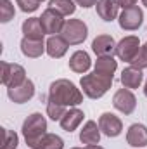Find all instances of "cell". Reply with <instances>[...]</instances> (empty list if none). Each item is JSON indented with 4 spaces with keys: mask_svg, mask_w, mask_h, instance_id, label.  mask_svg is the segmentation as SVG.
Returning <instances> with one entry per match:
<instances>
[{
    "mask_svg": "<svg viewBox=\"0 0 147 149\" xmlns=\"http://www.w3.org/2000/svg\"><path fill=\"white\" fill-rule=\"evenodd\" d=\"M21 52L24 57H30V59H37V57H42L43 52H47V45L43 40H33V38H26L23 37L21 43Z\"/></svg>",
    "mask_w": 147,
    "mask_h": 149,
    "instance_id": "5bb4252c",
    "label": "cell"
},
{
    "mask_svg": "<svg viewBox=\"0 0 147 149\" xmlns=\"http://www.w3.org/2000/svg\"><path fill=\"white\" fill-rule=\"evenodd\" d=\"M83 92L78 88L73 81L66 78H59L50 83L49 87V101L64 106V108H76L83 102Z\"/></svg>",
    "mask_w": 147,
    "mask_h": 149,
    "instance_id": "6da1fadb",
    "label": "cell"
},
{
    "mask_svg": "<svg viewBox=\"0 0 147 149\" xmlns=\"http://www.w3.org/2000/svg\"><path fill=\"white\" fill-rule=\"evenodd\" d=\"M2 134H3V142H2V148L0 149H16L19 144V137L14 130H9V128H2Z\"/></svg>",
    "mask_w": 147,
    "mask_h": 149,
    "instance_id": "484cf974",
    "label": "cell"
},
{
    "mask_svg": "<svg viewBox=\"0 0 147 149\" xmlns=\"http://www.w3.org/2000/svg\"><path fill=\"white\" fill-rule=\"evenodd\" d=\"M49 7L57 10L62 16H71L76 10V2L74 0H49Z\"/></svg>",
    "mask_w": 147,
    "mask_h": 149,
    "instance_id": "cb8c5ba5",
    "label": "cell"
},
{
    "mask_svg": "<svg viewBox=\"0 0 147 149\" xmlns=\"http://www.w3.org/2000/svg\"><path fill=\"white\" fill-rule=\"evenodd\" d=\"M101 134L102 132L99 128V123H95L94 120H88L83 125V128L80 130V141L85 146H94L101 142Z\"/></svg>",
    "mask_w": 147,
    "mask_h": 149,
    "instance_id": "2e32d148",
    "label": "cell"
},
{
    "mask_svg": "<svg viewBox=\"0 0 147 149\" xmlns=\"http://www.w3.org/2000/svg\"><path fill=\"white\" fill-rule=\"evenodd\" d=\"M99 128L106 137H118L123 132V121L114 113H102L99 116Z\"/></svg>",
    "mask_w": 147,
    "mask_h": 149,
    "instance_id": "30bf717a",
    "label": "cell"
},
{
    "mask_svg": "<svg viewBox=\"0 0 147 149\" xmlns=\"http://www.w3.org/2000/svg\"><path fill=\"white\" fill-rule=\"evenodd\" d=\"M140 47H142V45H140L139 37L128 35V37L121 38V40L118 42V45H116V57H118L119 61H125V63L132 64V61L137 57Z\"/></svg>",
    "mask_w": 147,
    "mask_h": 149,
    "instance_id": "8992f818",
    "label": "cell"
},
{
    "mask_svg": "<svg viewBox=\"0 0 147 149\" xmlns=\"http://www.w3.org/2000/svg\"><path fill=\"white\" fill-rule=\"evenodd\" d=\"M144 94H146V97H147V80H146V85H144Z\"/></svg>",
    "mask_w": 147,
    "mask_h": 149,
    "instance_id": "d6a6232c",
    "label": "cell"
},
{
    "mask_svg": "<svg viewBox=\"0 0 147 149\" xmlns=\"http://www.w3.org/2000/svg\"><path fill=\"white\" fill-rule=\"evenodd\" d=\"M137 2H139V0H118L119 7H123V9H128V7H135V5H137Z\"/></svg>",
    "mask_w": 147,
    "mask_h": 149,
    "instance_id": "4dcf8cb0",
    "label": "cell"
},
{
    "mask_svg": "<svg viewBox=\"0 0 147 149\" xmlns=\"http://www.w3.org/2000/svg\"><path fill=\"white\" fill-rule=\"evenodd\" d=\"M132 66L139 68V70H146L147 68V43H144L137 54V57L132 61Z\"/></svg>",
    "mask_w": 147,
    "mask_h": 149,
    "instance_id": "83f0119b",
    "label": "cell"
},
{
    "mask_svg": "<svg viewBox=\"0 0 147 149\" xmlns=\"http://www.w3.org/2000/svg\"><path fill=\"white\" fill-rule=\"evenodd\" d=\"M40 23H42V26H43V30H45V35L50 37V35H61L66 19H64L62 14H59L57 10H54V9L49 7V9H45V10L42 12Z\"/></svg>",
    "mask_w": 147,
    "mask_h": 149,
    "instance_id": "ba28073f",
    "label": "cell"
},
{
    "mask_svg": "<svg viewBox=\"0 0 147 149\" xmlns=\"http://www.w3.org/2000/svg\"><path fill=\"white\" fill-rule=\"evenodd\" d=\"M38 2H40V3H42V2H43V0H38Z\"/></svg>",
    "mask_w": 147,
    "mask_h": 149,
    "instance_id": "d590c367",
    "label": "cell"
},
{
    "mask_svg": "<svg viewBox=\"0 0 147 149\" xmlns=\"http://www.w3.org/2000/svg\"><path fill=\"white\" fill-rule=\"evenodd\" d=\"M116 42L111 35H97L92 42V50L97 57L102 56H114L116 54Z\"/></svg>",
    "mask_w": 147,
    "mask_h": 149,
    "instance_id": "7c38bea8",
    "label": "cell"
},
{
    "mask_svg": "<svg viewBox=\"0 0 147 149\" xmlns=\"http://www.w3.org/2000/svg\"><path fill=\"white\" fill-rule=\"evenodd\" d=\"M142 23H144V12L139 5L123 9L118 16V24L125 31H135L142 26Z\"/></svg>",
    "mask_w": 147,
    "mask_h": 149,
    "instance_id": "52a82bcc",
    "label": "cell"
},
{
    "mask_svg": "<svg viewBox=\"0 0 147 149\" xmlns=\"http://www.w3.org/2000/svg\"><path fill=\"white\" fill-rule=\"evenodd\" d=\"M85 149H104L102 146H99V144H94V146H87Z\"/></svg>",
    "mask_w": 147,
    "mask_h": 149,
    "instance_id": "1f68e13d",
    "label": "cell"
},
{
    "mask_svg": "<svg viewBox=\"0 0 147 149\" xmlns=\"http://www.w3.org/2000/svg\"><path fill=\"white\" fill-rule=\"evenodd\" d=\"M16 3H17L19 9H21L23 12H26V14L35 12V10H38V7H40V2H38V0H16Z\"/></svg>",
    "mask_w": 147,
    "mask_h": 149,
    "instance_id": "f1b7e54d",
    "label": "cell"
},
{
    "mask_svg": "<svg viewBox=\"0 0 147 149\" xmlns=\"http://www.w3.org/2000/svg\"><path fill=\"white\" fill-rule=\"evenodd\" d=\"M68 64H69V70H71V71L85 74L90 68H92V59H90L88 52H85V50H76V52L71 54Z\"/></svg>",
    "mask_w": 147,
    "mask_h": 149,
    "instance_id": "d6986e66",
    "label": "cell"
},
{
    "mask_svg": "<svg viewBox=\"0 0 147 149\" xmlns=\"http://www.w3.org/2000/svg\"><path fill=\"white\" fill-rule=\"evenodd\" d=\"M112 106L123 114H132L137 108V97L130 88H119L112 97Z\"/></svg>",
    "mask_w": 147,
    "mask_h": 149,
    "instance_id": "9c48e42d",
    "label": "cell"
},
{
    "mask_svg": "<svg viewBox=\"0 0 147 149\" xmlns=\"http://www.w3.org/2000/svg\"><path fill=\"white\" fill-rule=\"evenodd\" d=\"M74 2H76V5H80V7H83V9H90V7L97 5L99 0H74Z\"/></svg>",
    "mask_w": 147,
    "mask_h": 149,
    "instance_id": "f546056e",
    "label": "cell"
},
{
    "mask_svg": "<svg viewBox=\"0 0 147 149\" xmlns=\"http://www.w3.org/2000/svg\"><path fill=\"white\" fill-rule=\"evenodd\" d=\"M68 111V108L64 106H59L52 101H47V116L54 121H61V118L64 116V113Z\"/></svg>",
    "mask_w": 147,
    "mask_h": 149,
    "instance_id": "4316f807",
    "label": "cell"
},
{
    "mask_svg": "<svg viewBox=\"0 0 147 149\" xmlns=\"http://www.w3.org/2000/svg\"><path fill=\"white\" fill-rule=\"evenodd\" d=\"M95 9H97L99 17L102 21H106V23H111V21L118 19V16H119V3H118V0H99Z\"/></svg>",
    "mask_w": 147,
    "mask_h": 149,
    "instance_id": "e0dca14e",
    "label": "cell"
},
{
    "mask_svg": "<svg viewBox=\"0 0 147 149\" xmlns=\"http://www.w3.org/2000/svg\"><path fill=\"white\" fill-rule=\"evenodd\" d=\"M16 16V9H14V3L10 0H0V23H9L12 21Z\"/></svg>",
    "mask_w": 147,
    "mask_h": 149,
    "instance_id": "d4e9b609",
    "label": "cell"
},
{
    "mask_svg": "<svg viewBox=\"0 0 147 149\" xmlns=\"http://www.w3.org/2000/svg\"><path fill=\"white\" fill-rule=\"evenodd\" d=\"M61 35L69 45H81L88 37V26L81 19H66Z\"/></svg>",
    "mask_w": 147,
    "mask_h": 149,
    "instance_id": "277c9868",
    "label": "cell"
},
{
    "mask_svg": "<svg viewBox=\"0 0 147 149\" xmlns=\"http://www.w3.org/2000/svg\"><path fill=\"white\" fill-rule=\"evenodd\" d=\"M126 142L132 148H146L147 146V127L142 123H133L126 130Z\"/></svg>",
    "mask_w": 147,
    "mask_h": 149,
    "instance_id": "4fadbf2b",
    "label": "cell"
},
{
    "mask_svg": "<svg viewBox=\"0 0 147 149\" xmlns=\"http://www.w3.org/2000/svg\"><path fill=\"white\" fill-rule=\"evenodd\" d=\"M0 80H2V85L7 87V88H12V87H17L21 83H24L28 78H26V70L21 66V64H16V63H2V74H0Z\"/></svg>",
    "mask_w": 147,
    "mask_h": 149,
    "instance_id": "5b68a950",
    "label": "cell"
},
{
    "mask_svg": "<svg viewBox=\"0 0 147 149\" xmlns=\"http://www.w3.org/2000/svg\"><path fill=\"white\" fill-rule=\"evenodd\" d=\"M118 70V61L114 59V56H102L97 57L95 64H94V73L107 76V78H114V73Z\"/></svg>",
    "mask_w": 147,
    "mask_h": 149,
    "instance_id": "44dd1931",
    "label": "cell"
},
{
    "mask_svg": "<svg viewBox=\"0 0 147 149\" xmlns=\"http://www.w3.org/2000/svg\"><path fill=\"white\" fill-rule=\"evenodd\" d=\"M71 149H83V148H71Z\"/></svg>",
    "mask_w": 147,
    "mask_h": 149,
    "instance_id": "e575fe53",
    "label": "cell"
},
{
    "mask_svg": "<svg viewBox=\"0 0 147 149\" xmlns=\"http://www.w3.org/2000/svg\"><path fill=\"white\" fill-rule=\"evenodd\" d=\"M23 137L28 144V148H33L38 141L47 134V120L42 113H31L23 121Z\"/></svg>",
    "mask_w": 147,
    "mask_h": 149,
    "instance_id": "3957f363",
    "label": "cell"
},
{
    "mask_svg": "<svg viewBox=\"0 0 147 149\" xmlns=\"http://www.w3.org/2000/svg\"><path fill=\"white\" fill-rule=\"evenodd\" d=\"M142 81H144V73H142V70H139V68H135V66H132V64L121 71V85H123L125 88H130V90L139 88V87L142 85Z\"/></svg>",
    "mask_w": 147,
    "mask_h": 149,
    "instance_id": "ac0fdd59",
    "label": "cell"
},
{
    "mask_svg": "<svg viewBox=\"0 0 147 149\" xmlns=\"http://www.w3.org/2000/svg\"><path fill=\"white\" fill-rule=\"evenodd\" d=\"M111 85H112V78H107V76H102L97 73L83 74L80 80L81 92L88 99H101L104 94H107Z\"/></svg>",
    "mask_w": 147,
    "mask_h": 149,
    "instance_id": "7a4b0ae2",
    "label": "cell"
},
{
    "mask_svg": "<svg viewBox=\"0 0 147 149\" xmlns=\"http://www.w3.org/2000/svg\"><path fill=\"white\" fill-rule=\"evenodd\" d=\"M31 149H64V141L55 134H45Z\"/></svg>",
    "mask_w": 147,
    "mask_h": 149,
    "instance_id": "603a6c76",
    "label": "cell"
},
{
    "mask_svg": "<svg viewBox=\"0 0 147 149\" xmlns=\"http://www.w3.org/2000/svg\"><path fill=\"white\" fill-rule=\"evenodd\" d=\"M83 111L81 109H78V108H69L68 111L64 113V116L61 118V121H59V125H61V128L62 130H66V132H74L80 125H81V121H83Z\"/></svg>",
    "mask_w": 147,
    "mask_h": 149,
    "instance_id": "ffe728a7",
    "label": "cell"
},
{
    "mask_svg": "<svg viewBox=\"0 0 147 149\" xmlns=\"http://www.w3.org/2000/svg\"><path fill=\"white\" fill-rule=\"evenodd\" d=\"M45 45H47V54L52 59H61L62 56H66L68 47H69V43L64 40L62 35H50L47 38Z\"/></svg>",
    "mask_w": 147,
    "mask_h": 149,
    "instance_id": "9a60e30c",
    "label": "cell"
},
{
    "mask_svg": "<svg viewBox=\"0 0 147 149\" xmlns=\"http://www.w3.org/2000/svg\"><path fill=\"white\" fill-rule=\"evenodd\" d=\"M35 95V83L31 80H26L24 83L7 88V97L14 102V104H24L28 101H31Z\"/></svg>",
    "mask_w": 147,
    "mask_h": 149,
    "instance_id": "8fae6325",
    "label": "cell"
},
{
    "mask_svg": "<svg viewBox=\"0 0 147 149\" xmlns=\"http://www.w3.org/2000/svg\"><path fill=\"white\" fill-rule=\"evenodd\" d=\"M142 3H144V5L147 7V0H142Z\"/></svg>",
    "mask_w": 147,
    "mask_h": 149,
    "instance_id": "836d02e7",
    "label": "cell"
},
{
    "mask_svg": "<svg viewBox=\"0 0 147 149\" xmlns=\"http://www.w3.org/2000/svg\"><path fill=\"white\" fill-rule=\"evenodd\" d=\"M23 30V35L26 38H33V40H43L45 37V30L40 23V17H30L23 23L21 26Z\"/></svg>",
    "mask_w": 147,
    "mask_h": 149,
    "instance_id": "7402d4cb",
    "label": "cell"
}]
</instances>
